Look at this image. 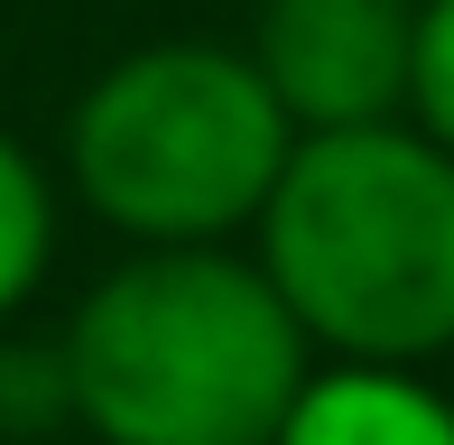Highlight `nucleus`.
Masks as SVG:
<instances>
[{
    "label": "nucleus",
    "instance_id": "f257e3e1",
    "mask_svg": "<svg viewBox=\"0 0 454 445\" xmlns=\"http://www.w3.org/2000/svg\"><path fill=\"white\" fill-rule=\"evenodd\" d=\"M74 418L102 445H278L306 371V325L260 260L168 241L121 260L66 325Z\"/></svg>",
    "mask_w": 454,
    "mask_h": 445
},
{
    "label": "nucleus",
    "instance_id": "f03ea898",
    "mask_svg": "<svg viewBox=\"0 0 454 445\" xmlns=\"http://www.w3.org/2000/svg\"><path fill=\"white\" fill-rule=\"evenodd\" d=\"M260 269L325 353L436 362L454 343V149L399 121L306 130L260 205Z\"/></svg>",
    "mask_w": 454,
    "mask_h": 445
},
{
    "label": "nucleus",
    "instance_id": "7ed1b4c3",
    "mask_svg": "<svg viewBox=\"0 0 454 445\" xmlns=\"http://www.w3.org/2000/svg\"><path fill=\"white\" fill-rule=\"evenodd\" d=\"M287 149L297 121L278 112L251 47H195V37L102 66L66 130L74 195L139 251L223 241L260 222Z\"/></svg>",
    "mask_w": 454,
    "mask_h": 445
},
{
    "label": "nucleus",
    "instance_id": "20e7f679",
    "mask_svg": "<svg viewBox=\"0 0 454 445\" xmlns=\"http://www.w3.org/2000/svg\"><path fill=\"white\" fill-rule=\"evenodd\" d=\"M251 66L270 74L297 139L399 121L418 66V0H260Z\"/></svg>",
    "mask_w": 454,
    "mask_h": 445
},
{
    "label": "nucleus",
    "instance_id": "39448f33",
    "mask_svg": "<svg viewBox=\"0 0 454 445\" xmlns=\"http://www.w3.org/2000/svg\"><path fill=\"white\" fill-rule=\"evenodd\" d=\"M278 445H454V409L408 362H334L297 390Z\"/></svg>",
    "mask_w": 454,
    "mask_h": 445
},
{
    "label": "nucleus",
    "instance_id": "423d86ee",
    "mask_svg": "<svg viewBox=\"0 0 454 445\" xmlns=\"http://www.w3.org/2000/svg\"><path fill=\"white\" fill-rule=\"evenodd\" d=\"M47 260H56V195H47V168L0 130V316L37 297Z\"/></svg>",
    "mask_w": 454,
    "mask_h": 445
},
{
    "label": "nucleus",
    "instance_id": "0eeeda50",
    "mask_svg": "<svg viewBox=\"0 0 454 445\" xmlns=\"http://www.w3.org/2000/svg\"><path fill=\"white\" fill-rule=\"evenodd\" d=\"M56 418H74L66 343H0V436H47Z\"/></svg>",
    "mask_w": 454,
    "mask_h": 445
},
{
    "label": "nucleus",
    "instance_id": "6e6552de",
    "mask_svg": "<svg viewBox=\"0 0 454 445\" xmlns=\"http://www.w3.org/2000/svg\"><path fill=\"white\" fill-rule=\"evenodd\" d=\"M418 130L454 149V0H418V66H408Z\"/></svg>",
    "mask_w": 454,
    "mask_h": 445
}]
</instances>
